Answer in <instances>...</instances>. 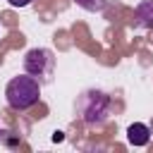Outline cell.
<instances>
[{"label": "cell", "instance_id": "3957f363", "mask_svg": "<svg viewBox=\"0 0 153 153\" xmlns=\"http://www.w3.org/2000/svg\"><path fill=\"white\" fill-rule=\"evenodd\" d=\"M24 72L31 74L41 86L48 84L55 74V55L48 48H31L24 55Z\"/></svg>", "mask_w": 153, "mask_h": 153}, {"label": "cell", "instance_id": "7a4b0ae2", "mask_svg": "<svg viewBox=\"0 0 153 153\" xmlns=\"http://www.w3.org/2000/svg\"><path fill=\"white\" fill-rule=\"evenodd\" d=\"M5 98H7V105L12 110H29L41 98V84L31 74L14 76L5 86Z\"/></svg>", "mask_w": 153, "mask_h": 153}, {"label": "cell", "instance_id": "52a82bcc", "mask_svg": "<svg viewBox=\"0 0 153 153\" xmlns=\"http://www.w3.org/2000/svg\"><path fill=\"white\" fill-rule=\"evenodd\" d=\"M12 7H26V5H31L33 0H7Z\"/></svg>", "mask_w": 153, "mask_h": 153}, {"label": "cell", "instance_id": "5b68a950", "mask_svg": "<svg viewBox=\"0 0 153 153\" xmlns=\"http://www.w3.org/2000/svg\"><path fill=\"white\" fill-rule=\"evenodd\" d=\"M136 14V26L141 29H153V0H141L134 10Z\"/></svg>", "mask_w": 153, "mask_h": 153}, {"label": "cell", "instance_id": "277c9868", "mask_svg": "<svg viewBox=\"0 0 153 153\" xmlns=\"http://www.w3.org/2000/svg\"><path fill=\"white\" fill-rule=\"evenodd\" d=\"M151 134H153L151 127H146L141 122H134V124L127 127V139H129L131 146H146L151 141Z\"/></svg>", "mask_w": 153, "mask_h": 153}, {"label": "cell", "instance_id": "6da1fadb", "mask_svg": "<svg viewBox=\"0 0 153 153\" xmlns=\"http://www.w3.org/2000/svg\"><path fill=\"white\" fill-rule=\"evenodd\" d=\"M110 110H112V100L105 91L88 88L76 98V112L84 120V124H88V127L105 124L108 117H110Z\"/></svg>", "mask_w": 153, "mask_h": 153}, {"label": "cell", "instance_id": "8992f818", "mask_svg": "<svg viewBox=\"0 0 153 153\" xmlns=\"http://www.w3.org/2000/svg\"><path fill=\"white\" fill-rule=\"evenodd\" d=\"M74 2L86 12H103L108 5V0H74Z\"/></svg>", "mask_w": 153, "mask_h": 153}]
</instances>
